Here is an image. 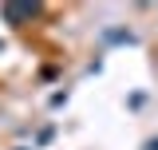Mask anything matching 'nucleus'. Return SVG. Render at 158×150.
<instances>
[{"label":"nucleus","instance_id":"nucleus-1","mask_svg":"<svg viewBox=\"0 0 158 150\" xmlns=\"http://www.w3.org/2000/svg\"><path fill=\"white\" fill-rule=\"evenodd\" d=\"M0 16L8 20V24H28V20L32 16H40V4H4V8H0Z\"/></svg>","mask_w":158,"mask_h":150},{"label":"nucleus","instance_id":"nucleus-2","mask_svg":"<svg viewBox=\"0 0 158 150\" xmlns=\"http://www.w3.org/2000/svg\"><path fill=\"white\" fill-rule=\"evenodd\" d=\"M146 150H158V138H150V142H146Z\"/></svg>","mask_w":158,"mask_h":150},{"label":"nucleus","instance_id":"nucleus-3","mask_svg":"<svg viewBox=\"0 0 158 150\" xmlns=\"http://www.w3.org/2000/svg\"><path fill=\"white\" fill-rule=\"evenodd\" d=\"M20 150H24V146H20Z\"/></svg>","mask_w":158,"mask_h":150}]
</instances>
